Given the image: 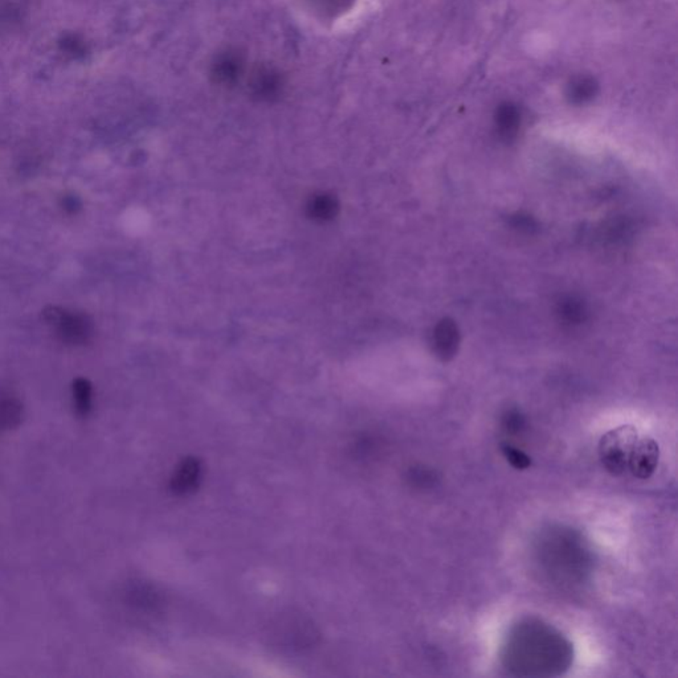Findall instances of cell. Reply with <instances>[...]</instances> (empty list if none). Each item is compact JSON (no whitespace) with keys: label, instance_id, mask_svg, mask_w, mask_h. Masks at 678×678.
<instances>
[{"label":"cell","instance_id":"1","mask_svg":"<svg viewBox=\"0 0 678 678\" xmlns=\"http://www.w3.org/2000/svg\"><path fill=\"white\" fill-rule=\"evenodd\" d=\"M42 320L63 344L71 346L88 344L93 335V324L86 314L74 313L59 306H48L42 312Z\"/></svg>","mask_w":678,"mask_h":678},{"label":"cell","instance_id":"2","mask_svg":"<svg viewBox=\"0 0 678 678\" xmlns=\"http://www.w3.org/2000/svg\"><path fill=\"white\" fill-rule=\"evenodd\" d=\"M637 438V429L632 426H621L605 433L599 443V457L607 472L620 476L628 469Z\"/></svg>","mask_w":678,"mask_h":678},{"label":"cell","instance_id":"3","mask_svg":"<svg viewBox=\"0 0 678 678\" xmlns=\"http://www.w3.org/2000/svg\"><path fill=\"white\" fill-rule=\"evenodd\" d=\"M658 460L660 447L657 443L650 438H637L629 457L628 469L637 479L647 480L657 469Z\"/></svg>","mask_w":678,"mask_h":678},{"label":"cell","instance_id":"4","mask_svg":"<svg viewBox=\"0 0 678 678\" xmlns=\"http://www.w3.org/2000/svg\"><path fill=\"white\" fill-rule=\"evenodd\" d=\"M201 467L198 460H186L177 470L173 479V489L179 494H186L198 486Z\"/></svg>","mask_w":678,"mask_h":678},{"label":"cell","instance_id":"5","mask_svg":"<svg viewBox=\"0 0 678 678\" xmlns=\"http://www.w3.org/2000/svg\"><path fill=\"white\" fill-rule=\"evenodd\" d=\"M433 339H435V346L438 354L441 356H450L456 351V347L459 344V332L456 325L448 320L443 321L441 324L438 325Z\"/></svg>","mask_w":678,"mask_h":678},{"label":"cell","instance_id":"6","mask_svg":"<svg viewBox=\"0 0 678 678\" xmlns=\"http://www.w3.org/2000/svg\"><path fill=\"white\" fill-rule=\"evenodd\" d=\"M521 115L518 109L513 104H502L496 113V124L500 130V134L505 138L515 136L520 127Z\"/></svg>","mask_w":678,"mask_h":678},{"label":"cell","instance_id":"7","mask_svg":"<svg viewBox=\"0 0 678 678\" xmlns=\"http://www.w3.org/2000/svg\"><path fill=\"white\" fill-rule=\"evenodd\" d=\"M597 90V84L591 77H578L568 85L567 95L574 104H585L590 101Z\"/></svg>","mask_w":678,"mask_h":678},{"label":"cell","instance_id":"8","mask_svg":"<svg viewBox=\"0 0 678 678\" xmlns=\"http://www.w3.org/2000/svg\"><path fill=\"white\" fill-rule=\"evenodd\" d=\"M21 402L13 397H6L0 400V428L18 427L21 424Z\"/></svg>","mask_w":678,"mask_h":678},{"label":"cell","instance_id":"9","mask_svg":"<svg viewBox=\"0 0 678 678\" xmlns=\"http://www.w3.org/2000/svg\"><path fill=\"white\" fill-rule=\"evenodd\" d=\"M92 385L86 379H76L74 383V400L78 415L86 416L92 408Z\"/></svg>","mask_w":678,"mask_h":678},{"label":"cell","instance_id":"10","mask_svg":"<svg viewBox=\"0 0 678 678\" xmlns=\"http://www.w3.org/2000/svg\"><path fill=\"white\" fill-rule=\"evenodd\" d=\"M502 452H503L505 459L508 460V462L510 464L511 467H514L515 469H526V468H529L530 464H532L530 459H529L522 450H520V449L505 445V447H502Z\"/></svg>","mask_w":678,"mask_h":678},{"label":"cell","instance_id":"11","mask_svg":"<svg viewBox=\"0 0 678 678\" xmlns=\"http://www.w3.org/2000/svg\"><path fill=\"white\" fill-rule=\"evenodd\" d=\"M239 60L238 57L235 56H226L220 60L219 64H218V76L221 77L224 81H230L232 78L236 77V74L239 72Z\"/></svg>","mask_w":678,"mask_h":678},{"label":"cell","instance_id":"12","mask_svg":"<svg viewBox=\"0 0 678 678\" xmlns=\"http://www.w3.org/2000/svg\"><path fill=\"white\" fill-rule=\"evenodd\" d=\"M334 201L327 197H322L314 200L312 211L317 218L325 219V218H330V215L334 212Z\"/></svg>","mask_w":678,"mask_h":678},{"label":"cell","instance_id":"13","mask_svg":"<svg viewBox=\"0 0 678 678\" xmlns=\"http://www.w3.org/2000/svg\"><path fill=\"white\" fill-rule=\"evenodd\" d=\"M64 209H66L68 212H76L77 209L81 207V203L80 200L74 197H66L64 199L63 201Z\"/></svg>","mask_w":678,"mask_h":678}]
</instances>
